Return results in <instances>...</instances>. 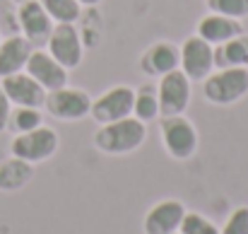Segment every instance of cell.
Returning <instances> with one entry per match:
<instances>
[{"label":"cell","mask_w":248,"mask_h":234,"mask_svg":"<svg viewBox=\"0 0 248 234\" xmlns=\"http://www.w3.org/2000/svg\"><path fill=\"white\" fill-rule=\"evenodd\" d=\"M145 138H147V123L138 121L135 116H128V118H118V121L99 126L96 133L92 135V145L101 155L121 157L140 150Z\"/></svg>","instance_id":"obj_1"},{"label":"cell","mask_w":248,"mask_h":234,"mask_svg":"<svg viewBox=\"0 0 248 234\" xmlns=\"http://www.w3.org/2000/svg\"><path fill=\"white\" fill-rule=\"evenodd\" d=\"M248 94V68H217L202 80V97L215 106H232Z\"/></svg>","instance_id":"obj_2"},{"label":"cell","mask_w":248,"mask_h":234,"mask_svg":"<svg viewBox=\"0 0 248 234\" xmlns=\"http://www.w3.org/2000/svg\"><path fill=\"white\" fill-rule=\"evenodd\" d=\"M159 138H162L166 155L171 159H176V162L190 159L198 152V143H200L198 128L186 114L162 116L159 118Z\"/></svg>","instance_id":"obj_3"},{"label":"cell","mask_w":248,"mask_h":234,"mask_svg":"<svg viewBox=\"0 0 248 234\" xmlns=\"http://www.w3.org/2000/svg\"><path fill=\"white\" fill-rule=\"evenodd\" d=\"M58 148H61L58 133L48 126H39L29 133H19L10 143V152L19 159H24V162H29V164L48 162L58 152Z\"/></svg>","instance_id":"obj_4"},{"label":"cell","mask_w":248,"mask_h":234,"mask_svg":"<svg viewBox=\"0 0 248 234\" xmlns=\"http://www.w3.org/2000/svg\"><path fill=\"white\" fill-rule=\"evenodd\" d=\"M44 109L48 116L58 118V121H82L92 111V97L89 92H84L82 87H61L53 92H46V101Z\"/></svg>","instance_id":"obj_5"},{"label":"cell","mask_w":248,"mask_h":234,"mask_svg":"<svg viewBox=\"0 0 248 234\" xmlns=\"http://www.w3.org/2000/svg\"><path fill=\"white\" fill-rule=\"evenodd\" d=\"M178 53H181L178 70L190 82H202L215 70V46L200 39L198 34L186 36L183 44L178 46Z\"/></svg>","instance_id":"obj_6"},{"label":"cell","mask_w":248,"mask_h":234,"mask_svg":"<svg viewBox=\"0 0 248 234\" xmlns=\"http://www.w3.org/2000/svg\"><path fill=\"white\" fill-rule=\"evenodd\" d=\"M133 101H135V89L128 84H113L108 89H104L96 99H92V121H96L99 126L118 121V118H128L133 116Z\"/></svg>","instance_id":"obj_7"},{"label":"cell","mask_w":248,"mask_h":234,"mask_svg":"<svg viewBox=\"0 0 248 234\" xmlns=\"http://www.w3.org/2000/svg\"><path fill=\"white\" fill-rule=\"evenodd\" d=\"M46 51L68 70H75L82 66V58H84V44H82V36L78 32L75 24H53V32L46 41Z\"/></svg>","instance_id":"obj_8"},{"label":"cell","mask_w":248,"mask_h":234,"mask_svg":"<svg viewBox=\"0 0 248 234\" xmlns=\"http://www.w3.org/2000/svg\"><path fill=\"white\" fill-rule=\"evenodd\" d=\"M193 82L186 78L181 70H171L157 82V94H159V114L162 116H178L186 114L193 99ZM159 116V118H162Z\"/></svg>","instance_id":"obj_9"},{"label":"cell","mask_w":248,"mask_h":234,"mask_svg":"<svg viewBox=\"0 0 248 234\" xmlns=\"http://www.w3.org/2000/svg\"><path fill=\"white\" fill-rule=\"evenodd\" d=\"M24 73L36 80L46 92H53V89H61V87L70 84V70L63 68L46 49H34L31 51Z\"/></svg>","instance_id":"obj_10"},{"label":"cell","mask_w":248,"mask_h":234,"mask_svg":"<svg viewBox=\"0 0 248 234\" xmlns=\"http://www.w3.org/2000/svg\"><path fill=\"white\" fill-rule=\"evenodd\" d=\"M17 22L22 29V36L27 41H31V46L36 44H46L51 32H53V19L46 12V7L39 0H24L17 5Z\"/></svg>","instance_id":"obj_11"},{"label":"cell","mask_w":248,"mask_h":234,"mask_svg":"<svg viewBox=\"0 0 248 234\" xmlns=\"http://www.w3.org/2000/svg\"><path fill=\"white\" fill-rule=\"evenodd\" d=\"M186 205L178 198H164L155 203L145 220H142V232L145 234H176L183 217H186Z\"/></svg>","instance_id":"obj_12"},{"label":"cell","mask_w":248,"mask_h":234,"mask_svg":"<svg viewBox=\"0 0 248 234\" xmlns=\"http://www.w3.org/2000/svg\"><path fill=\"white\" fill-rule=\"evenodd\" d=\"M0 87L5 92V97L10 99L12 106H34V109H44L46 101V89L36 82L34 78H29L24 70L0 78Z\"/></svg>","instance_id":"obj_13"},{"label":"cell","mask_w":248,"mask_h":234,"mask_svg":"<svg viewBox=\"0 0 248 234\" xmlns=\"http://www.w3.org/2000/svg\"><path fill=\"white\" fill-rule=\"evenodd\" d=\"M178 63H181V53H178V46L171 41H157L147 46L140 56L142 75L152 80H159L171 70H178Z\"/></svg>","instance_id":"obj_14"},{"label":"cell","mask_w":248,"mask_h":234,"mask_svg":"<svg viewBox=\"0 0 248 234\" xmlns=\"http://www.w3.org/2000/svg\"><path fill=\"white\" fill-rule=\"evenodd\" d=\"M195 34L200 39H205L207 44L212 46H219L239 34H244V22L241 19H232V17H224V15H217V12H207L198 19V27H195Z\"/></svg>","instance_id":"obj_15"},{"label":"cell","mask_w":248,"mask_h":234,"mask_svg":"<svg viewBox=\"0 0 248 234\" xmlns=\"http://www.w3.org/2000/svg\"><path fill=\"white\" fill-rule=\"evenodd\" d=\"M31 51H34L31 41H27L22 34L2 39L0 41V78L22 73L27 68V61H29Z\"/></svg>","instance_id":"obj_16"},{"label":"cell","mask_w":248,"mask_h":234,"mask_svg":"<svg viewBox=\"0 0 248 234\" xmlns=\"http://www.w3.org/2000/svg\"><path fill=\"white\" fill-rule=\"evenodd\" d=\"M31 179H34V164H29L15 155L0 162V191L2 193L22 191Z\"/></svg>","instance_id":"obj_17"},{"label":"cell","mask_w":248,"mask_h":234,"mask_svg":"<svg viewBox=\"0 0 248 234\" xmlns=\"http://www.w3.org/2000/svg\"><path fill=\"white\" fill-rule=\"evenodd\" d=\"M217 68H248V34H239L219 46H215V70Z\"/></svg>","instance_id":"obj_18"},{"label":"cell","mask_w":248,"mask_h":234,"mask_svg":"<svg viewBox=\"0 0 248 234\" xmlns=\"http://www.w3.org/2000/svg\"><path fill=\"white\" fill-rule=\"evenodd\" d=\"M133 116L142 123H152L157 121L159 114V94H157V84L155 82H142L135 89V101H133Z\"/></svg>","instance_id":"obj_19"},{"label":"cell","mask_w":248,"mask_h":234,"mask_svg":"<svg viewBox=\"0 0 248 234\" xmlns=\"http://www.w3.org/2000/svg\"><path fill=\"white\" fill-rule=\"evenodd\" d=\"M44 126V116H41V109H34V106H12V114H10V123L7 128L19 135V133H29L34 128Z\"/></svg>","instance_id":"obj_20"},{"label":"cell","mask_w":248,"mask_h":234,"mask_svg":"<svg viewBox=\"0 0 248 234\" xmlns=\"http://www.w3.org/2000/svg\"><path fill=\"white\" fill-rule=\"evenodd\" d=\"M39 2L46 7V12L51 15V19L56 24L58 22L75 24L80 19V15H82V5L78 0H39Z\"/></svg>","instance_id":"obj_21"},{"label":"cell","mask_w":248,"mask_h":234,"mask_svg":"<svg viewBox=\"0 0 248 234\" xmlns=\"http://www.w3.org/2000/svg\"><path fill=\"white\" fill-rule=\"evenodd\" d=\"M178 232L181 234H219V227L212 220H207L205 215H200V213H186Z\"/></svg>","instance_id":"obj_22"},{"label":"cell","mask_w":248,"mask_h":234,"mask_svg":"<svg viewBox=\"0 0 248 234\" xmlns=\"http://www.w3.org/2000/svg\"><path fill=\"white\" fill-rule=\"evenodd\" d=\"M207 10L232 17V19H246L248 17V0H207Z\"/></svg>","instance_id":"obj_23"},{"label":"cell","mask_w":248,"mask_h":234,"mask_svg":"<svg viewBox=\"0 0 248 234\" xmlns=\"http://www.w3.org/2000/svg\"><path fill=\"white\" fill-rule=\"evenodd\" d=\"M219 234H248V205H239L232 210L227 222L219 227Z\"/></svg>","instance_id":"obj_24"},{"label":"cell","mask_w":248,"mask_h":234,"mask_svg":"<svg viewBox=\"0 0 248 234\" xmlns=\"http://www.w3.org/2000/svg\"><path fill=\"white\" fill-rule=\"evenodd\" d=\"M10 114H12V104H10V99L5 97V92H2V87H0V133L7 131Z\"/></svg>","instance_id":"obj_25"},{"label":"cell","mask_w":248,"mask_h":234,"mask_svg":"<svg viewBox=\"0 0 248 234\" xmlns=\"http://www.w3.org/2000/svg\"><path fill=\"white\" fill-rule=\"evenodd\" d=\"M78 2H80L82 7H96V5H99L101 0H78Z\"/></svg>","instance_id":"obj_26"},{"label":"cell","mask_w":248,"mask_h":234,"mask_svg":"<svg viewBox=\"0 0 248 234\" xmlns=\"http://www.w3.org/2000/svg\"><path fill=\"white\" fill-rule=\"evenodd\" d=\"M12 2H17V5H19V2H24V0H12Z\"/></svg>","instance_id":"obj_27"},{"label":"cell","mask_w":248,"mask_h":234,"mask_svg":"<svg viewBox=\"0 0 248 234\" xmlns=\"http://www.w3.org/2000/svg\"><path fill=\"white\" fill-rule=\"evenodd\" d=\"M0 41H2V34H0Z\"/></svg>","instance_id":"obj_28"},{"label":"cell","mask_w":248,"mask_h":234,"mask_svg":"<svg viewBox=\"0 0 248 234\" xmlns=\"http://www.w3.org/2000/svg\"><path fill=\"white\" fill-rule=\"evenodd\" d=\"M176 234H181V232H176Z\"/></svg>","instance_id":"obj_29"}]
</instances>
